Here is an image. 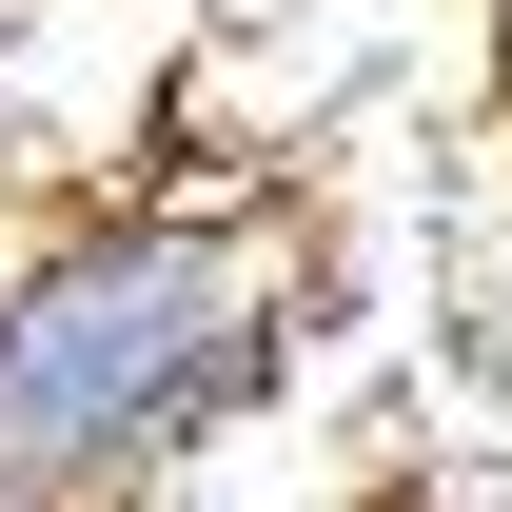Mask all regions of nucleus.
<instances>
[{"label": "nucleus", "instance_id": "1", "mask_svg": "<svg viewBox=\"0 0 512 512\" xmlns=\"http://www.w3.org/2000/svg\"><path fill=\"white\" fill-rule=\"evenodd\" d=\"M296 375V256L217 197H119L0 256V512H99Z\"/></svg>", "mask_w": 512, "mask_h": 512}, {"label": "nucleus", "instance_id": "2", "mask_svg": "<svg viewBox=\"0 0 512 512\" xmlns=\"http://www.w3.org/2000/svg\"><path fill=\"white\" fill-rule=\"evenodd\" d=\"M473 20H493V119H512V0H473Z\"/></svg>", "mask_w": 512, "mask_h": 512}]
</instances>
